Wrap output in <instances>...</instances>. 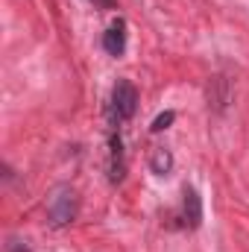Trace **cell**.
<instances>
[{
    "label": "cell",
    "instance_id": "6da1fadb",
    "mask_svg": "<svg viewBox=\"0 0 249 252\" xmlns=\"http://www.w3.org/2000/svg\"><path fill=\"white\" fill-rule=\"evenodd\" d=\"M106 121H109V179L118 185V182H124V176H126L124 138H121V132H118L121 121H118L109 109H106Z\"/></svg>",
    "mask_w": 249,
    "mask_h": 252
},
{
    "label": "cell",
    "instance_id": "3957f363",
    "mask_svg": "<svg viewBox=\"0 0 249 252\" xmlns=\"http://www.w3.org/2000/svg\"><path fill=\"white\" fill-rule=\"evenodd\" d=\"M135 109H138V91H135V85H132L129 79H118L115 88H112L109 112L124 124V121H129V118L135 115Z\"/></svg>",
    "mask_w": 249,
    "mask_h": 252
},
{
    "label": "cell",
    "instance_id": "52a82bcc",
    "mask_svg": "<svg viewBox=\"0 0 249 252\" xmlns=\"http://www.w3.org/2000/svg\"><path fill=\"white\" fill-rule=\"evenodd\" d=\"M150 167H153L156 176H167V173L173 170V156H170V150L158 147V150L153 153V158H150Z\"/></svg>",
    "mask_w": 249,
    "mask_h": 252
},
{
    "label": "cell",
    "instance_id": "9c48e42d",
    "mask_svg": "<svg viewBox=\"0 0 249 252\" xmlns=\"http://www.w3.org/2000/svg\"><path fill=\"white\" fill-rule=\"evenodd\" d=\"M6 252H32L27 247V241H21V238H9L6 241Z\"/></svg>",
    "mask_w": 249,
    "mask_h": 252
},
{
    "label": "cell",
    "instance_id": "30bf717a",
    "mask_svg": "<svg viewBox=\"0 0 249 252\" xmlns=\"http://www.w3.org/2000/svg\"><path fill=\"white\" fill-rule=\"evenodd\" d=\"M94 6H100V9H115V0H91Z\"/></svg>",
    "mask_w": 249,
    "mask_h": 252
},
{
    "label": "cell",
    "instance_id": "5b68a950",
    "mask_svg": "<svg viewBox=\"0 0 249 252\" xmlns=\"http://www.w3.org/2000/svg\"><path fill=\"white\" fill-rule=\"evenodd\" d=\"M182 223L187 229H199L202 226V196L190 185L182 188Z\"/></svg>",
    "mask_w": 249,
    "mask_h": 252
},
{
    "label": "cell",
    "instance_id": "277c9868",
    "mask_svg": "<svg viewBox=\"0 0 249 252\" xmlns=\"http://www.w3.org/2000/svg\"><path fill=\"white\" fill-rule=\"evenodd\" d=\"M232 103V79H226L223 73L208 79V109L214 112H226V106Z\"/></svg>",
    "mask_w": 249,
    "mask_h": 252
},
{
    "label": "cell",
    "instance_id": "8992f818",
    "mask_svg": "<svg viewBox=\"0 0 249 252\" xmlns=\"http://www.w3.org/2000/svg\"><path fill=\"white\" fill-rule=\"evenodd\" d=\"M103 50L109 56H124L126 50V21H115L106 32H103Z\"/></svg>",
    "mask_w": 249,
    "mask_h": 252
},
{
    "label": "cell",
    "instance_id": "7a4b0ae2",
    "mask_svg": "<svg viewBox=\"0 0 249 252\" xmlns=\"http://www.w3.org/2000/svg\"><path fill=\"white\" fill-rule=\"evenodd\" d=\"M47 220L53 229H64L76 220V193L70 188H59L47 205Z\"/></svg>",
    "mask_w": 249,
    "mask_h": 252
},
{
    "label": "cell",
    "instance_id": "ba28073f",
    "mask_svg": "<svg viewBox=\"0 0 249 252\" xmlns=\"http://www.w3.org/2000/svg\"><path fill=\"white\" fill-rule=\"evenodd\" d=\"M173 121H176V112H161V115L153 121V126H150V129H153V132H164V129L173 124Z\"/></svg>",
    "mask_w": 249,
    "mask_h": 252
}]
</instances>
